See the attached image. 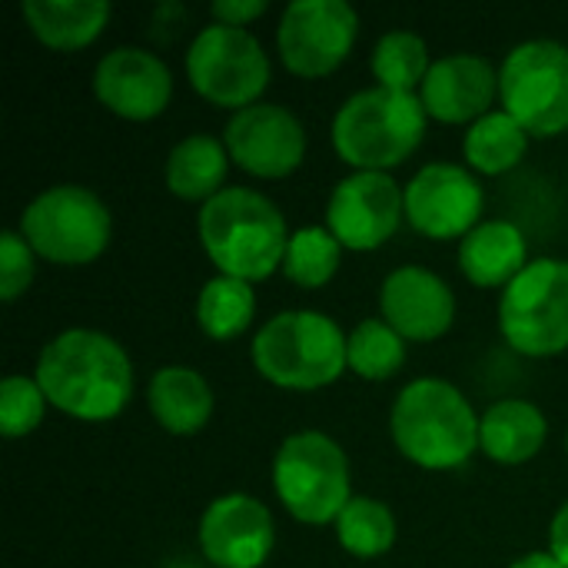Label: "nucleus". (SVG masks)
I'll list each match as a JSON object with an SVG mask.
<instances>
[{"label": "nucleus", "mask_w": 568, "mask_h": 568, "mask_svg": "<svg viewBox=\"0 0 568 568\" xmlns=\"http://www.w3.org/2000/svg\"><path fill=\"white\" fill-rule=\"evenodd\" d=\"M33 379L47 403L80 423H110L133 399V359L100 329H63L40 356Z\"/></svg>", "instance_id": "1"}, {"label": "nucleus", "mask_w": 568, "mask_h": 568, "mask_svg": "<svg viewBox=\"0 0 568 568\" xmlns=\"http://www.w3.org/2000/svg\"><path fill=\"white\" fill-rule=\"evenodd\" d=\"M196 233L216 273L246 280L253 286L283 270L293 236L280 206L250 186H226L220 196L203 203Z\"/></svg>", "instance_id": "2"}, {"label": "nucleus", "mask_w": 568, "mask_h": 568, "mask_svg": "<svg viewBox=\"0 0 568 568\" xmlns=\"http://www.w3.org/2000/svg\"><path fill=\"white\" fill-rule=\"evenodd\" d=\"M479 419L459 386L423 376L399 389L389 409V436L413 466L449 473L479 453Z\"/></svg>", "instance_id": "3"}, {"label": "nucleus", "mask_w": 568, "mask_h": 568, "mask_svg": "<svg viewBox=\"0 0 568 568\" xmlns=\"http://www.w3.org/2000/svg\"><path fill=\"white\" fill-rule=\"evenodd\" d=\"M426 120L419 93L369 87L343 100L329 140L336 156L356 173H389L423 146Z\"/></svg>", "instance_id": "4"}, {"label": "nucleus", "mask_w": 568, "mask_h": 568, "mask_svg": "<svg viewBox=\"0 0 568 568\" xmlns=\"http://www.w3.org/2000/svg\"><path fill=\"white\" fill-rule=\"evenodd\" d=\"M346 333L320 310H283L253 336V369L276 389L316 393L333 386L346 366Z\"/></svg>", "instance_id": "5"}, {"label": "nucleus", "mask_w": 568, "mask_h": 568, "mask_svg": "<svg viewBox=\"0 0 568 568\" xmlns=\"http://www.w3.org/2000/svg\"><path fill=\"white\" fill-rule=\"evenodd\" d=\"M270 473L280 506L303 526H333L353 499L349 459L343 446L320 429L286 436Z\"/></svg>", "instance_id": "6"}, {"label": "nucleus", "mask_w": 568, "mask_h": 568, "mask_svg": "<svg viewBox=\"0 0 568 568\" xmlns=\"http://www.w3.org/2000/svg\"><path fill=\"white\" fill-rule=\"evenodd\" d=\"M17 230L37 260L53 266H90L110 246L113 216L93 190L80 183H57L23 206Z\"/></svg>", "instance_id": "7"}, {"label": "nucleus", "mask_w": 568, "mask_h": 568, "mask_svg": "<svg viewBox=\"0 0 568 568\" xmlns=\"http://www.w3.org/2000/svg\"><path fill=\"white\" fill-rule=\"evenodd\" d=\"M499 333L529 359L568 349V260L536 256L499 296Z\"/></svg>", "instance_id": "8"}, {"label": "nucleus", "mask_w": 568, "mask_h": 568, "mask_svg": "<svg viewBox=\"0 0 568 568\" xmlns=\"http://www.w3.org/2000/svg\"><path fill=\"white\" fill-rule=\"evenodd\" d=\"M186 80L206 103L240 113L263 103L273 63L250 30L210 23L186 47Z\"/></svg>", "instance_id": "9"}, {"label": "nucleus", "mask_w": 568, "mask_h": 568, "mask_svg": "<svg viewBox=\"0 0 568 568\" xmlns=\"http://www.w3.org/2000/svg\"><path fill=\"white\" fill-rule=\"evenodd\" d=\"M499 103L529 136L568 133V47L559 40H526L499 67Z\"/></svg>", "instance_id": "10"}, {"label": "nucleus", "mask_w": 568, "mask_h": 568, "mask_svg": "<svg viewBox=\"0 0 568 568\" xmlns=\"http://www.w3.org/2000/svg\"><path fill=\"white\" fill-rule=\"evenodd\" d=\"M359 37V13L346 0H293L276 27L283 67L300 80L336 73Z\"/></svg>", "instance_id": "11"}, {"label": "nucleus", "mask_w": 568, "mask_h": 568, "mask_svg": "<svg viewBox=\"0 0 568 568\" xmlns=\"http://www.w3.org/2000/svg\"><path fill=\"white\" fill-rule=\"evenodd\" d=\"M406 220V186L393 173H349L326 203V230L349 253H373L386 246Z\"/></svg>", "instance_id": "12"}, {"label": "nucleus", "mask_w": 568, "mask_h": 568, "mask_svg": "<svg viewBox=\"0 0 568 568\" xmlns=\"http://www.w3.org/2000/svg\"><path fill=\"white\" fill-rule=\"evenodd\" d=\"M486 210L479 176L459 163H426L406 183V220L409 226L436 243L466 240Z\"/></svg>", "instance_id": "13"}, {"label": "nucleus", "mask_w": 568, "mask_h": 568, "mask_svg": "<svg viewBox=\"0 0 568 568\" xmlns=\"http://www.w3.org/2000/svg\"><path fill=\"white\" fill-rule=\"evenodd\" d=\"M230 160L256 180H286L306 160V126L280 103H253L223 126Z\"/></svg>", "instance_id": "14"}, {"label": "nucleus", "mask_w": 568, "mask_h": 568, "mask_svg": "<svg viewBox=\"0 0 568 568\" xmlns=\"http://www.w3.org/2000/svg\"><path fill=\"white\" fill-rule=\"evenodd\" d=\"M93 97L113 116L146 123L166 113L173 100V73L153 50L113 47L97 60Z\"/></svg>", "instance_id": "15"}, {"label": "nucleus", "mask_w": 568, "mask_h": 568, "mask_svg": "<svg viewBox=\"0 0 568 568\" xmlns=\"http://www.w3.org/2000/svg\"><path fill=\"white\" fill-rule=\"evenodd\" d=\"M200 552L216 568H263L276 546L273 513L250 493H226L200 516Z\"/></svg>", "instance_id": "16"}, {"label": "nucleus", "mask_w": 568, "mask_h": 568, "mask_svg": "<svg viewBox=\"0 0 568 568\" xmlns=\"http://www.w3.org/2000/svg\"><path fill=\"white\" fill-rule=\"evenodd\" d=\"M379 313L406 343H436L456 323V293L426 266H399L379 286Z\"/></svg>", "instance_id": "17"}, {"label": "nucleus", "mask_w": 568, "mask_h": 568, "mask_svg": "<svg viewBox=\"0 0 568 568\" xmlns=\"http://www.w3.org/2000/svg\"><path fill=\"white\" fill-rule=\"evenodd\" d=\"M429 120L446 126H473L499 100V70L476 53H449L433 63L419 87Z\"/></svg>", "instance_id": "18"}, {"label": "nucleus", "mask_w": 568, "mask_h": 568, "mask_svg": "<svg viewBox=\"0 0 568 568\" xmlns=\"http://www.w3.org/2000/svg\"><path fill=\"white\" fill-rule=\"evenodd\" d=\"M146 406L163 433L186 439L210 426V419L216 413V396L200 369L170 363L150 376Z\"/></svg>", "instance_id": "19"}, {"label": "nucleus", "mask_w": 568, "mask_h": 568, "mask_svg": "<svg viewBox=\"0 0 568 568\" xmlns=\"http://www.w3.org/2000/svg\"><path fill=\"white\" fill-rule=\"evenodd\" d=\"M529 263V240L513 220H483L459 243V270L479 290H506Z\"/></svg>", "instance_id": "20"}, {"label": "nucleus", "mask_w": 568, "mask_h": 568, "mask_svg": "<svg viewBox=\"0 0 568 568\" xmlns=\"http://www.w3.org/2000/svg\"><path fill=\"white\" fill-rule=\"evenodd\" d=\"M20 17L47 50L77 53L100 40L113 7L103 0H23Z\"/></svg>", "instance_id": "21"}, {"label": "nucleus", "mask_w": 568, "mask_h": 568, "mask_svg": "<svg viewBox=\"0 0 568 568\" xmlns=\"http://www.w3.org/2000/svg\"><path fill=\"white\" fill-rule=\"evenodd\" d=\"M549 439V419L536 403L499 399L479 419V453L499 466L532 463Z\"/></svg>", "instance_id": "22"}, {"label": "nucleus", "mask_w": 568, "mask_h": 568, "mask_svg": "<svg viewBox=\"0 0 568 568\" xmlns=\"http://www.w3.org/2000/svg\"><path fill=\"white\" fill-rule=\"evenodd\" d=\"M230 153L226 143L210 136V133H190L183 136L163 166L166 190L183 200V203H210L226 190V173H230Z\"/></svg>", "instance_id": "23"}, {"label": "nucleus", "mask_w": 568, "mask_h": 568, "mask_svg": "<svg viewBox=\"0 0 568 568\" xmlns=\"http://www.w3.org/2000/svg\"><path fill=\"white\" fill-rule=\"evenodd\" d=\"M529 140L532 136L526 133V126L516 116H509L506 110H493L483 120H476L473 126H466L463 156L473 173L503 176L526 160Z\"/></svg>", "instance_id": "24"}, {"label": "nucleus", "mask_w": 568, "mask_h": 568, "mask_svg": "<svg viewBox=\"0 0 568 568\" xmlns=\"http://www.w3.org/2000/svg\"><path fill=\"white\" fill-rule=\"evenodd\" d=\"M256 320V290L236 276H210L196 296V326L213 343L240 339Z\"/></svg>", "instance_id": "25"}, {"label": "nucleus", "mask_w": 568, "mask_h": 568, "mask_svg": "<svg viewBox=\"0 0 568 568\" xmlns=\"http://www.w3.org/2000/svg\"><path fill=\"white\" fill-rule=\"evenodd\" d=\"M333 529H336V542L353 559H383L386 552H393L399 536L393 509L369 496H353L349 506L333 523Z\"/></svg>", "instance_id": "26"}, {"label": "nucleus", "mask_w": 568, "mask_h": 568, "mask_svg": "<svg viewBox=\"0 0 568 568\" xmlns=\"http://www.w3.org/2000/svg\"><path fill=\"white\" fill-rule=\"evenodd\" d=\"M429 43L413 30H389L376 40L369 67L376 77V87L399 90V93H419L426 73L433 70Z\"/></svg>", "instance_id": "27"}, {"label": "nucleus", "mask_w": 568, "mask_h": 568, "mask_svg": "<svg viewBox=\"0 0 568 568\" xmlns=\"http://www.w3.org/2000/svg\"><path fill=\"white\" fill-rule=\"evenodd\" d=\"M346 366L366 383H386L406 366V339L386 320H363L349 329Z\"/></svg>", "instance_id": "28"}, {"label": "nucleus", "mask_w": 568, "mask_h": 568, "mask_svg": "<svg viewBox=\"0 0 568 568\" xmlns=\"http://www.w3.org/2000/svg\"><path fill=\"white\" fill-rule=\"evenodd\" d=\"M343 263V246L326 226H300L283 256V276L300 290H323Z\"/></svg>", "instance_id": "29"}, {"label": "nucleus", "mask_w": 568, "mask_h": 568, "mask_svg": "<svg viewBox=\"0 0 568 568\" xmlns=\"http://www.w3.org/2000/svg\"><path fill=\"white\" fill-rule=\"evenodd\" d=\"M47 396L33 376L10 373L0 383V436L3 439H23L30 436L43 416H47Z\"/></svg>", "instance_id": "30"}, {"label": "nucleus", "mask_w": 568, "mask_h": 568, "mask_svg": "<svg viewBox=\"0 0 568 568\" xmlns=\"http://www.w3.org/2000/svg\"><path fill=\"white\" fill-rule=\"evenodd\" d=\"M37 276V253L20 230L0 233V300L17 303Z\"/></svg>", "instance_id": "31"}, {"label": "nucleus", "mask_w": 568, "mask_h": 568, "mask_svg": "<svg viewBox=\"0 0 568 568\" xmlns=\"http://www.w3.org/2000/svg\"><path fill=\"white\" fill-rule=\"evenodd\" d=\"M266 10H270L266 0H216V3L210 7V17H213V23L246 30V27L256 23Z\"/></svg>", "instance_id": "32"}, {"label": "nucleus", "mask_w": 568, "mask_h": 568, "mask_svg": "<svg viewBox=\"0 0 568 568\" xmlns=\"http://www.w3.org/2000/svg\"><path fill=\"white\" fill-rule=\"evenodd\" d=\"M549 552L568 568V499L549 523Z\"/></svg>", "instance_id": "33"}, {"label": "nucleus", "mask_w": 568, "mask_h": 568, "mask_svg": "<svg viewBox=\"0 0 568 568\" xmlns=\"http://www.w3.org/2000/svg\"><path fill=\"white\" fill-rule=\"evenodd\" d=\"M509 568H566L549 549H536V552H526V556H519L516 562Z\"/></svg>", "instance_id": "34"}, {"label": "nucleus", "mask_w": 568, "mask_h": 568, "mask_svg": "<svg viewBox=\"0 0 568 568\" xmlns=\"http://www.w3.org/2000/svg\"><path fill=\"white\" fill-rule=\"evenodd\" d=\"M163 568H200V566H193V562H170V566H163Z\"/></svg>", "instance_id": "35"}, {"label": "nucleus", "mask_w": 568, "mask_h": 568, "mask_svg": "<svg viewBox=\"0 0 568 568\" xmlns=\"http://www.w3.org/2000/svg\"><path fill=\"white\" fill-rule=\"evenodd\" d=\"M566 453H568V436H566Z\"/></svg>", "instance_id": "36"}]
</instances>
